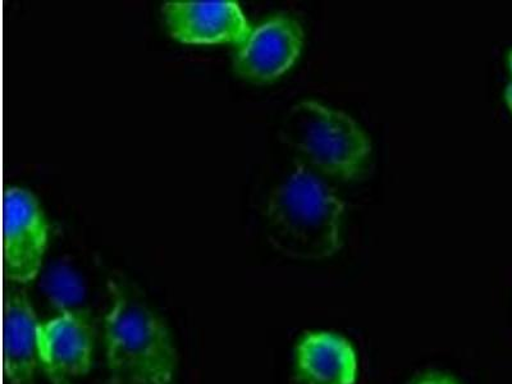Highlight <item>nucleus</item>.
I'll use <instances>...</instances> for the list:
<instances>
[{"mask_svg": "<svg viewBox=\"0 0 512 384\" xmlns=\"http://www.w3.org/2000/svg\"><path fill=\"white\" fill-rule=\"evenodd\" d=\"M418 384H456L452 379L443 376H429Z\"/></svg>", "mask_w": 512, "mask_h": 384, "instance_id": "9b49d317", "label": "nucleus"}, {"mask_svg": "<svg viewBox=\"0 0 512 384\" xmlns=\"http://www.w3.org/2000/svg\"><path fill=\"white\" fill-rule=\"evenodd\" d=\"M112 274L93 251L66 245L47 251L36 287L56 317L80 320L103 337L105 318L112 305Z\"/></svg>", "mask_w": 512, "mask_h": 384, "instance_id": "20e7f679", "label": "nucleus"}, {"mask_svg": "<svg viewBox=\"0 0 512 384\" xmlns=\"http://www.w3.org/2000/svg\"><path fill=\"white\" fill-rule=\"evenodd\" d=\"M506 100H507V104H509V107L512 112V82L509 85V88H507V90H506Z\"/></svg>", "mask_w": 512, "mask_h": 384, "instance_id": "f8f14e48", "label": "nucleus"}, {"mask_svg": "<svg viewBox=\"0 0 512 384\" xmlns=\"http://www.w3.org/2000/svg\"><path fill=\"white\" fill-rule=\"evenodd\" d=\"M26 285L11 282L4 297V369L12 384H35L39 318Z\"/></svg>", "mask_w": 512, "mask_h": 384, "instance_id": "1a4fd4ad", "label": "nucleus"}, {"mask_svg": "<svg viewBox=\"0 0 512 384\" xmlns=\"http://www.w3.org/2000/svg\"><path fill=\"white\" fill-rule=\"evenodd\" d=\"M162 13L168 34L184 44H240L251 34L239 3L228 0L166 2Z\"/></svg>", "mask_w": 512, "mask_h": 384, "instance_id": "423d86ee", "label": "nucleus"}, {"mask_svg": "<svg viewBox=\"0 0 512 384\" xmlns=\"http://www.w3.org/2000/svg\"><path fill=\"white\" fill-rule=\"evenodd\" d=\"M99 337L93 328L70 317L40 323L39 360L50 383L90 384L94 345Z\"/></svg>", "mask_w": 512, "mask_h": 384, "instance_id": "0eeeda50", "label": "nucleus"}, {"mask_svg": "<svg viewBox=\"0 0 512 384\" xmlns=\"http://www.w3.org/2000/svg\"><path fill=\"white\" fill-rule=\"evenodd\" d=\"M509 59H510V66H511V71H512V50H511V52H510V57H509Z\"/></svg>", "mask_w": 512, "mask_h": 384, "instance_id": "ddd939ff", "label": "nucleus"}, {"mask_svg": "<svg viewBox=\"0 0 512 384\" xmlns=\"http://www.w3.org/2000/svg\"><path fill=\"white\" fill-rule=\"evenodd\" d=\"M345 204L308 164L273 187L265 218L271 245L288 258L322 260L341 248L340 224Z\"/></svg>", "mask_w": 512, "mask_h": 384, "instance_id": "f257e3e1", "label": "nucleus"}, {"mask_svg": "<svg viewBox=\"0 0 512 384\" xmlns=\"http://www.w3.org/2000/svg\"><path fill=\"white\" fill-rule=\"evenodd\" d=\"M297 373L303 384H355L358 361L344 337L310 333L296 350Z\"/></svg>", "mask_w": 512, "mask_h": 384, "instance_id": "9d476101", "label": "nucleus"}, {"mask_svg": "<svg viewBox=\"0 0 512 384\" xmlns=\"http://www.w3.org/2000/svg\"><path fill=\"white\" fill-rule=\"evenodd\" d=\"M49 226L38 199L30 191L12 187L4 198V273L9 282H34L49 241Z\"/></svg>", "mask_w": 512, "mask_h": 384, "instance_id": "39448f33", "label": "nucleus"}, {"mask_svg": "<svg viewBox=\"0 0 512 384\" xmlns=\"http://www.w3.org/2000/svg\"><path fill=\"white\" fill-rule=\"evenodd\" d=\"M278 135L310 168L341 181L363 175L372 153L368 135L349 114L314 100L295 104Z\"/></svg>", "mask_w": 512, "mask_h": 384, "instance_id": "7ed1b4c3", "label": "nucleus"}, {"mask_svg": "<svg viewBox=\"0 0 512 384\" xmlns=\"http://www.w3.org/2000/svg\"><path fill=\"white\" fill-rule=\"evenodd\" d=\"M111 290L103 333L109 381L172 384L177 354L167 324L120 274H113Z\"/></svg>", "mask_w": 512, "mask_h": 384, "instance_id": "f03ea898", "label": "nucleus"}, {"mask_svg": "<svg viewBox=\"0 0 512 384\" xmlns=\"http://www.w3.org/2000/svg\"><path fill=\"white\" fill-rule=\"evenodd\" d=\"M303 45L304 31L295 18L273 17L246 39L235 59V71L256 84L277 80L294 66Z\"/></svg>", "mask_w": 512, "mask_h": 384, "instance_id": "6e6552de", "label": "nucleus"}]
</instances>
